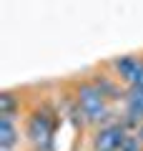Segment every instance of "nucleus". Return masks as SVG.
Instances as JSON below:
<instances>
[{
  "label": "nucleus",
  "mask_w": 143,
  "mask_h": 151,
  "mask_svg": "<svg viewBox=\"0 0 143 151\" xmlns=\"http://www.w3.org/2000/svg\"><path fill=\"white\" fill-rule=\"evenodd\" d=\"M28 136L40 151L53 149V119L48 113H35L28 124Z\"/></svg>",
  "instance_id": "obj_2"
},
{
  "label": "nucleus",
  "mask_w": 143,
  "mask_h": 151,
  "mask_svg": "<svg viewBox=\"0 0 143 151\" xmlns=\"http://www.w3.org/2000/svg\"><path fill=\"white\" fill-rule=\"evenodd\" d=\"M13 111H15V96L3 93L0 96V119H13Z\"/></svg>",
  "instance_id": "obj_7"
},
{
  "label": "nucleus",
  "mask_w": 143,
  "mask_h": 151,
  "mask_svg": "<svg viewBox=\"0 0 143 151\" xmlns=\"http://www.w3.org/2000/svg\"><path fill=\"white\" fill-rule=\"evenodd\" d=\"M78 108L90 124H101L108 116L106 96L101 93V88L95 86V83H83L78 88Z\"/></svg>",
  "instance_id": "obj_1"
},
{
  "label": "nucleus",
  "mask_w": 143,
  "mask_h": 151,
  "mask_svg": "<svg viewBox=\"0 0 143 151\" xmlns=\"http://www.w3.org/2000/svg\"><path fill=\"white\" fill-rule=\"evenodd\" d=\"M15 126H13V119H0V149L10 151L13 144H15Z\"/></svg>",
  "instance_id": "obj_5"
},
{
  "label": "nucleus",
  "mask_w": 143,
  "mask_h": 151,
  "mask_svg": "<svg viewBox=\"0 0 143 151\" xmlns=\"http://www.w3.org/2000/svg\"><path fill=\"white\" fill-rule=\"evenodd\" d=\"M118 151H143V141L138 136H126V141Z\"/></svg>",
  "instance_id": "obj_8"
},
{
  "label": "nucleus",
  "mask_w": 143,
  "mask_h": 151,
  "mask_svg": "<svg viewBox=\"0 0 143 151\" xmlns=\"http://www.w3.org/2000/svg\"><path fill=\"white\" fill-rule=\"evenodd\" d=\"M128 116L133 121H143V91H131V96H128Z\"/></svg>",
  "instance_id": "obj_6"
},
{
  "label": "nucleus",
  "mask_w": 143,
  "mask_h": 151,
  "mask_svg": "<svg viewBox=\"0 0 143 151\" xmlns=\"http://www.w3.org/2000/svg\"><path fill=\"white\" fill-rule=\"evenodd\" d=\"M126 141V129L123 126H106V129L98 131L95 136V149L98 151H118Z\"/></svg>",
  "instance_id": "obj_4"
},
{
  "label": "nucleus",
  "mask_w": 143,
  "mask_h": 151,
  "mask_svg": "<svg viewBox=\"0 0 143 151\" xmlns=\"http://www.w3.org/2000/svg\"><path fill=\"white\" fill-rule=\"evenodd\" d=\"M116 70L126 83H131L133 91H143V63L133 55H123L116 60Z\"/></svg>",
  "instance_id": "obj_3"
}]
</instances>
